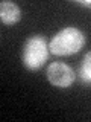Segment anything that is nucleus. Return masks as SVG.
<instances>
[{"mask_svg":"<svg viewBox=\"0 0 91 122\" xmlns=\"http://www.w3.org/2000/svg\"><path fill=\"white\" fill-rule=\"evenodd\" d=\"M85 44V35L81 29L68 26V28L61 29L58 34L50 40L49 43V51L53 55L58 56H67L79 52Z\"/></svg>","mask_w":91,"mask_h":122,"instance_id":"f257e3e1","label":"nucleus"},{"mask_svg":"<svg viewBox=\"0 0 91 122\" xmlns=\"http://www.w3.org/2000/svg\"><path fill=\"white\" fill-rule=\"evenodd\" d=\"M49 44L43 35H32L26 40L21 52V61L26 69L38 70L46 64L49 58Z\"/></svg>","mask_w":91,"mask_h":122,"instance_id":"f03ea898","label":"nucleus"},{"mask_svg":"<svg viewBox=\"0 0 91 122\" xmlns=\"http://www.w3.org/2000/svg\"><path fill=\"white\" fill-rule=\"evenodd\" d=\"M47 79L52 86L59 87V89H67L76 79V73L70 66L64 63H52L47 67Z\"/></svg>","mask_w":91,"mask_h":122,"instance_id":"7ed1b4c3","label":"nucleus"},{"mask_svg":"<svg viewBox=\"0 0 91 122\" xmlns=\"http://www.w3.org/2000/svg\"><path fill=\"white\" fill-rule=\"evenodd\" d=\"M20 18H21V9L18 5H15L14 2H9V0H3L0 3V20L3 25L12 26L20 21Z\"/></svg>","mask_w":91,"mask_h":122,"instance_id":"20e7f679","label":"nucleus"},{"mask_svg":"<svg viewBox=\"0 0 91 122\" xmlns=\"http://www.w3.org/2000/svg\"><path fill=\"white\" fill-rule=\"evenodd\" d=\"M79 79L86 86L91 84V52L85 53V56L82 58L81 67H79Z\"/></svg>","mask_w":91,"mask_h":122,"instance_id":"39448f33","label":"nucleus"},{"mask_svg":"<svg viewBox=\"0 0 91 122\" xmlns=\"http://www.w3.org/2000/svg\"><path fill=\"white\" fill-rule=\"evenodd\" d=\"M77 5L85 6V8H91V2H79V0H77Z\"/></svg>","mask_w":91,"mask_h":122,"instance_id":"423d86ee","label":"nucleus"}]
</instances>
